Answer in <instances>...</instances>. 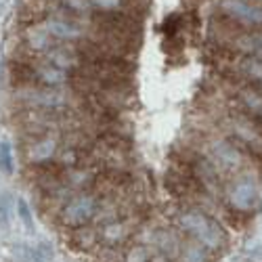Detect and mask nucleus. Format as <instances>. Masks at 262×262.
<instances>
[{"label": "nucleus", "mask_w": 262, "mask_h": 262, "mask_svg": "<svg viewBox=\"0 0 262 262\" xmlns=\"http://www.w3.org/2000/svg\"><path fill=\"white\" fill-rule=\"evenodd\" d=\"M244 101H246V105L252 109V112H256V114L262 116V97L260 95H256V93H244Z\"/></svg>", "instance_id": "aec40b11"}, {"label": "nucleus", "mask_w": 262, "mask_h": 262, "mask_svg": "<svg viewBox=\"0 0 262 262\" xmlns=\"http://www.w3.org/2000/svg\"><path fill=\"white\" fill-rule=\"evenodd\" d=\"M49 34H55L59 38H78L80 36V30L72 24H68V21H59V19H53L49 21Z\"/></svg>", "instance_id": "9d476101"}, {"label": "nucleus", "mask_w": 262, "mask_h": 262, "mask_svg": "<svg viewBox=\"0 0 262 262\" xmlns=\"http://www.w3.org/2000/svg\"><path fill=\"white\" fill-rule=\"evenodd\" d=\"M229 200H231V206L235 210H242V212H248L256 206L258 202V189L254 185L252 179H244V181H239L231 193H229Z\"/></svg>", "instance_id": "7ed1b4c3"}, {"label": "nucleus", "mask_w": 262, "mask_h": 262, "mask_svg": "<svg viewBox=\"0 0 262 262\" xmlns=\"http://www.w3.org/2000/svg\"><path fill=\"white\" fill-rule=\"evenodd\" d=\"M124 262H151V252L145 246H135L128 250Z\"/></svg>", "instance_id": "2eb2a0df"}, {"label": "nucleus", "mask_w": 262, "mask_h": 262, "mask_svg": "<svg viewBox=\"0 0 262 262\" xmlns=\"http://www.w3.org/2000/svg\"><path fill=\"white\" fill-rule=\"evenodd\" d=\"M55 258V248L49 242H38L32 246V262H51Z\"/></svg>", "instance_id": "9b49d317"}, {"label": "nucleus", "mask_w": 262, "mask_h": 262, "mask_svg": "<svg viewBox=\"0 0 262 262\" xmlns=\"http://www.w3.org/2000/svg\"><path fill=\"white\" fill-rule=\"evenodd\" d=\"M51 61L55 63V68H59V70L74 65V57H72L70 53H65V51H55V53L51 55Z\"/></svg>", "instance_id": "a211bd4d"}, {"label": "nucleus", "mask_w": 262, "mask_h": 262, "mask_svg": "<svg viewBox=\"0 0 262 262\" xmlns=\"http://www.w3.org/2000/svg\"><path fill=\"white\" fill-rule=\"evenodd\" d=\"M239 47H242L244 51H248V53H252V55L262 57V34L242 38V40H239Z\"/></svg>", "instance_id": "ddd939ff"}, {"label": "nucleus", "mask_w": 262, "mask_h": 262, "mask_svg": "<svg viewBox=\"0 0 262 262\" xmlns=\"http://www.w3.org/2000/svg\"><path fill=\"white\" fill-rule=\"evenodd\" d=\"M68 5L76 7L78 11H82V9H86V7H89V5H86V0H68Z\"/></svg>", "instance_id": "4be33fe9"}, {"label": "nucleus", "mask_w": 262, "mask_h": 262, "mask_svg": "<svg viewBox=\"0 0 262 262\" xmlns=\"http://www.w3.org/2000/svg\"><path fill=\"white\" fill-rule=\"evenodd\" d=\"M97 212V202L93 195H76V198L63 208L61 212V223L65 227H72V229H80L84 227L89 221H93V216Z\"/></svg>", "instance_id": "f03ea898"}, {"label": "nucleus", "mask_w": 262, "mask_h": 262, "mask_svg": "<svg viewBox=\"0 0 262 262\" xmlns=\"http://www.w3.org/2000/svg\"><path fill=\"white\" fill-rule=\"evenodd\" d=\"M99 237L103 239V242H105L109 248H116V246H120L124 239L128 237V229H126L124 223L112 221V223H107V225L99 231Z\"/></svg>", "instance_id": "423d86ee"}, {"label": "nucleus", "mask_w": 262, "mask_h": 262, "mask_svg": "<svg viewBox=\"0 0 262 262\" xmlns=\"http://www.w3.org/2000/svg\"><path fill=\"white\" fill-rule=\"evenodd\" d=\"M97 233L91 231V229H78V235H76V246L82 248V250H91L95 244H97Z\"/></svg>", "instance_id": "4468645a"}, {"label": "nucleus", "mask_w": 262, "mask_h": 262, "mask_svg": "<svg viewBox=\"0 0 262 262\" xmlns=\"http://www.w3.org/2000/svg\"><path fill=\"white\" fill-rule=\"evenodd\" d=\"M214 154H216L218 160H221L223 164H227V166H237L239 162H242V158H239V151L233 145H229V143H216L214 145Z\"/></svg>", "instance_id": "1a4fd4ad"}, {"label": "nucleus", "mask_w": 262, "mask_h": 262, "mask_svg": "<svg viewBox=\"0 0 262 262\" xmlns=\"http://www.w3.org/2000/svg\"><path fill=\"white\" fill-rule=\"evenodd\" d=\"M179 260L181 262H210V256L202 244H185L181 246Z\"/></svg>", "instance_id": "0eeeda50"}, {"label": "nucleus", "mask_w": 262, "mask_h": 262, "mask_svg": "<svg viewBox=\"0 0 262 262\" xmlns=\"http://www.w3.org/2000/svg\"><path fill=\"white\" fill-rule=\"evenodd\" d=\"M93 3L101 9H114V7H118L120 0H93Z\"/></svg>", "instance_id": "412c9836"}, {"label": "nucleus", "mask_w": 262, "mask_h": 262, "mask_svg": "<svg viewBox=\"0 0 262 262\" xmlns=\"http://www.w3.org/2000/svg\"><path fill=\"white\" fill-rule=\"evenodd\" d=\"M30 45L34 49H45L49 45V30L47 32L45 30H38V28L30 30Z\"/></svg>", "instance_id": "f3484780"}, {"label": "nucleus", "mask_w": 262, "mask_h": 262, "mask_svg": "<svg viewBox=\"0 0 262 262\" xmlns=\"http://www.w3.org/2000/svg\"><path fill=\"white\" fill-rule=\"evenodd\" d=\"M38 76H40L42 82L51 84V86H57V84H61V82L65 80V72L59 70V68H42V70L38 72Z\"/></svg>", "instance_id": "f8f14e48"}, {"label": "nucleus", "mask_w": 262, "mask_h": 262, "mask_svg": "<svg viewBox=\"0 0 262 262\" xmlns=\"http://www.w3.org/2000/svg\"><path fill=\"white\" fill-rule=\"evenodd\" d=\"M179 225L185 233L198 239V244H202L206 250H221L227 246L225 229L204 212L193 210V212L183 214L179 218Z\"/></svg>", "instance_id": "f257e3e1"}, {"label": "nucleus", "mask_w": 262, "mask_h": 262, "mask_svg": "<svg viewBox=\"0 0 262 262\" xmlns=\"http://www.w3.org/2000/svg\"><path fill=\"white\" fill-rule=\"evenodd\" d=\"M17 214H19V218H21V223L26 225V229L32 231V229H34V216H32L30 206H28L24 200H19V202H17Z\"/></svg>", "instance_id": "dca6fc26"}, {"label": "nucleus", "mask_w": 262, "mask_h": 262, "mask_svg": "<svg viewBox=\"0 0 262 262\" xmlns=\"http://www.w3.org/2000/svg\"><path fill=\"white\" fill-rule=\"evenodd\" d=\"M0 166L7 172L13 170V156H11V147L7 143H0Z\"/></svg>", "instance_id": "6ab92c4d"}, {"label": "nucleus", "mask_w": 262, "mask_h": 262, "mask_svg": "<svg viewBox=\"0 0 262 262\" xmlns=\"http://www.w3.org/2000/svg\"><path fill=\"white\" fill-rule=\"evenodd\" d=\"M53 154H55V141L53 139L36 141L30 147V160L32 162H47V160H51Z\"/></svg>", "instance_id": "6e6552de"}, {"label": "nucleus", "mask_w": 262, "mask_h": 262, "mask_svg": "<svg viewBox=\"0 0 262 262\" xmlns=\"http://www.w3.org/2000/svg\"><path fill=\"white\" fill-rule=\"evenodd\" d=\"M154 242L158 246V250L168 258V260H174L179 254H181V242L179 237L174 235L172 231H158L154 235Z\"/></svg>", "instance_id": "39448f33"}, {"label": "nucleus", "mask_w": 262, "mask_h": 262, "mask_svg": "<svg viewBox=\"0 0 262 262\" xmlns=\"http://www.w3.org/2000/svg\"><path fill=\"white\" fill-rule=\"evenodd\" d=\"M223 9L231 17L244 21V24H262V9L252 7V5L244 3V0H225Z\"/></svg>", "instance_id": "20e7f679"}]
</instances>
